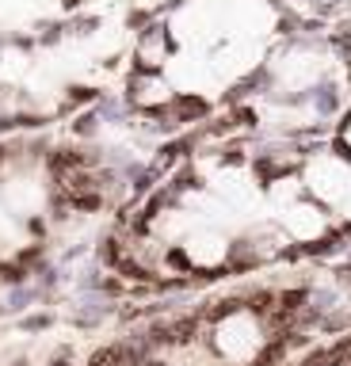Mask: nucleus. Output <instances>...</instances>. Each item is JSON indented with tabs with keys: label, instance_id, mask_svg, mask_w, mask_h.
<instances>
[{
	"label": "nucleus",
	"instance_id": "obj_1",
	"mask_svg": "<svg viewBox=\"0 0 351 366\" xmlns=\"http://www.w3.org/2000/svg\"><path fill=\"white\" fill-rule=\"evenodd\" d=\"M168 332H172L168 340H180V343H183V340H191V332H195V321H176Z\"/></svg>",
	"mask_w": 351,
	"mask_h": 366
},
{
	"label": "nucleus",
	"instance_id": "obj_2",
	"mask_svg": "<svg viewBox=\"0 0 351 366\" xmlns=\"http://www.w3.org/2000/svg\"><path fill=\"white\" fill-rule=\"evenodd\" d=\"M0 283H23V267L19 263H4L0 267Z\"/></svg>",
	"mask_w": 351,
	"mask_h": 366
},
{
	"label": "nucleus",
	"instance_id": "obj_3",
	"mask_svg": "<svg viewBox=\"0 0 351 366\" xmlns=\"http://www.w3.org/2000/svg\"><path fill=\"white\" fill-rule=\"evenodd\" d=\"M298 301H305V290H290V294H283V309H298Z\"/></svg>",
	"mask_w": 351,
	"mask_h": 366
},
{
	"label": "nucleus",
	"instance_id": "obj_4",
	"mask_svg": "<svg viewBox=\"0 0 351 366\" xmlns=\"http://www.w3.org/2000/svg\"><path fill=\"white\" fill-rule=\"evenodd\" d=\"M46 325H50L46 317H27V321H23V328H27V332H39V328H46Z\"/></svg>",
	"mask_w": 351,
	"mask_h": 366
},
{
	"label": "nucleus",
	"instance_id": "obj_5",
	"mask_svg": "<svg viewBox=\"0 0 351 366\" xmlns=\"http://www.w3.org/2000/svg\"><path fill=\"white\" fill-rule=\"evenodd\" d=\"M50 366H69V363H66V358H54V363H50Z\"/></svg>",
	"mask_w": 351,
	"mask_h": 366
}]
</instances>
